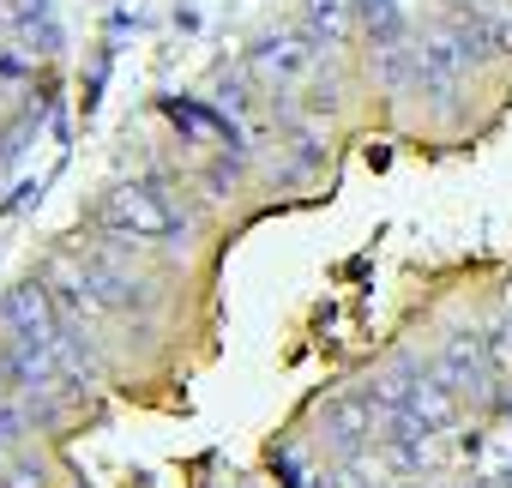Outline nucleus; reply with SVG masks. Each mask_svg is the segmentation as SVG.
<instances>
[{
	"label": "nucleus",
	"instance_id": "f257e3e1",
	"mask_svg": "<svg viewBox=\"0 0 512 488\" xmlns=\"http://www.w3.org/2000/svg\"><path fill=\"white\" fill-rule=\"evenodd\" d=\"M97 217H103V229L121 235V241H175V235H187V211H181V205L169 199V187H157V181H133V187L109 193Z\"/></svg>",
	"mask_w": 512,
	"mask_h": 488
},
{
	"label": "nucleus",
	"instance_id": "f03ea898",
	"mask_svg": "<svg viewBox=\"0 0 512 488\" xmlns=\"http://www.w3.org/2000/svg\"><path fill=\"white\" fill-rule=\"evenodd\" d=\"M0 488H43V470L19 440H0Z\"/></svg>",
	"mask_w": 512,
	"mask_h": 488
}]
</instances>
